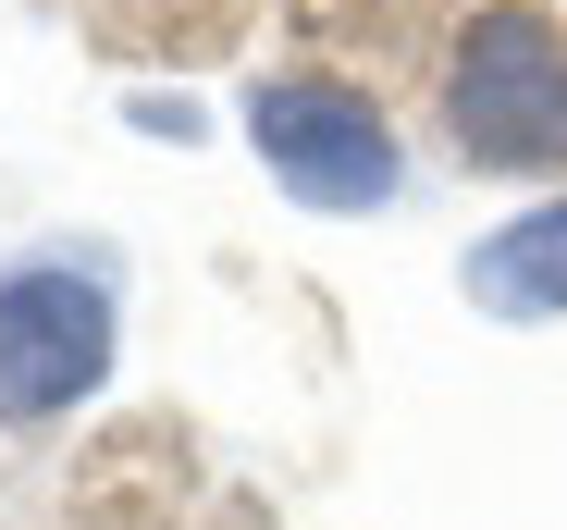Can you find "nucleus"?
<instances>
[{"mask_svg": "<svg viewBox=\"0 0 567 530\" xmlns=\"http://www.w3.org/2000/svg\"><path fill=\"white\" fill-rule=\"evenodd\" d=\"M124 358V297L100 259H13L0 272V432H50Z\"/></svg>", "mask_w": 567, "mask_h": 530, "instance_id": "nucleus-2", "label": "nucleus"}, {"mask_svg": "<svg viewBox=\"0 0 567 530\" xmlns=\"http://www.w3.org/2000/svg\"><path fill=\"white\" fill-rule=\"evenodd\" d=\"M247 148H259L271 186L297 210H321V222H370V210L408 198V148H395L383 100H358L333 74H259L247 86Z\"/></svg>", "mask_w": 567, "mask_h": 530, "instance_id": "nucleus-3", "label": "nucleus"}, {"mask_svg": "<svg viewBox=\"0 0 567 530\" xmlns=\"http://www.w3.org/2000/svg\"><path fill=\"white\" fill-rule=\"evenodd\" d=\"M124 112H136L148 136H185V124H198V112H185V100H161V86H136V100H124Z\"/></svg>", "mask_w": 567, "mask_h": 530, "instance_id": "nucleus-5", "label": "nucleus"}, {"mask_svg": "<svg viewBox=\"0 0 567 530\" xmlns=\"http://www.w3.org/2000/svg\"><path fill=\"white\" fill-rule=\"evenodd\" d=\"M444 148L468 173H567V25L482 0L444 50Z\"/></svg>", "mask_w": 567, "mask_h": 530, "instance_id": "nucleus-1", "label": "nucleus"}, {"mask_svg": "<svg viewBox=\"0 0 567 530\" xmlns=\"http://www.w3.org/2000/svg\"><path fill=\"white\" fill-rule=\"evenodd\" d=\"M456 284H468V309L506 321V333L567 321V186H555V198H530V210H506L482 247L456 259Z\"/></svg>", "mask_w": 567, "mask_h": 530, "instance_id": "nucleus-4", "label": "nucleus"}]
</instances>
